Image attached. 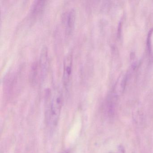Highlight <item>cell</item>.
<instances>
[{
    "label": "cell",
    "mask_w": 153,
    "mask_h": 153,
    "mask_svg": "<svg viewBox=\"0 0 153 153\" xmlns=\"http://www.w3.org/2000/svg\"><path fill=\"white\" fill-rule=\"evenodd\" d=\"M62 103L63 95L62 91L59 88H56L53 93L50 111V122L53 125L56 124L58 121Z\"/></svg>",
    "instance_id": "obj_1"
},
{
    "label": "cell",
    "mask_w": 153,
    "mask_h": 153,
    "mask_svg": "<svg viewBox=\"0 0 153 153\" xmlns=\"http://www.w3.org/2000/svg\"><path fill=\"white\" fill-rule=\"evenodd\" d=\"M73 57L72 53H69L64 59L63 62L62 80L64 85L68 87L72 77Z\"/></svg>",
    "instance_id": "obj_2"
},
{
    "label": "cell",
    "mask_w": 153,
    "mask_h": 153,
    "mask_svg": "<svg viewBox=\"0 0 153 153\" xmlns=\"http://www.w3.org/2000/svg\"><path fill=\"white\" fill-rule=\"evenodd\" d=\"M66 34L69 35L72 33L75 27L76 12L73 9L69 10L65 13L63 18Z\"/></svg>",
    "instance_id": "obj_3"
},
{
    "label": "cell",
    "mask_w": 153,
    "mask_h": 153,
    "mask_svg": "<svg viewBox=\"0 0 153 153\" xmlns=\"http://www.w3.org/2000/svg\"><path fill=\"white\" fill-rule=\"evenodd\" d=\"M45 1H36L35 3L33 5V7L31 10V15H33V16H38L42 11L44 7Z\"/></svg>",
    "instance_id": "obj_4"
},
{
    "label": "cell",
    "mask_w": 153,
    "mask_h": 153,
    "mask_svg": "<svg viewBox=\"0 0 153 153\" xmlns=\"http://www.w3.org/2000/svg\"><path fill=\"white\" fill-rule=\"evenodd\" d=\"M62 153H69V152H68V151H65V152H62Z\"/></svg>",
    "instance_id": "obj_5"
}]
</instances>
